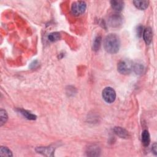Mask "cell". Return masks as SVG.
Listing matches in <instances>:
<instances>
[{
	"instance_id": "cell-1",
	"label": "cell",
	"mask_w": 157,
	"mask_h": 157,
	"mask_svg": "<svg viewBox=\"0 0 157 157\" xmlns=\"http://www.w3.org/2000/svg\"><path fill=\"white\" fill-rule=\"evenodd\" d=\"M120 47V40L119 37L115 34L107 35L104 40V47L105 50L112 54L118 52Z\"/></svg>"
},
{
	"instance_id": "cell-2",
	"label": "cell",
	"mask_w": 157,
	"mask_h": 157,
	"mask_svg": "<svg viewBox=\"0 0 157 157\" xmlns=\"http://www.w3.org/2000/svg\"><path fill=\"white\" fill-rule=\"evenodd\" d=\"M86 8V4L85 1L74 2L71 6V12L75 16H78L83 14Z\"/></svg>"
},
{
	"instance_id": "cell-3",
	"label": "cell",
	"mask_w": 157,
	"mask_h": 157,
	"mask_svg": "<svg viewBox=\"0 0 157 157\" xmlns=\"http://www.w3.org/2000/svg\"><path fill=\"white\" fill-rule=\"evenodd\" d=\"M102 96L104 100L107 103H112L114 102L116 98V93L115 90L111 87L105 88L102 93Z\"/></svg>"
},
{
	"instance_id": "cell-4",
	"label": "cell",
	"mask_w": 157,
	"mask_h": 157,
	"mask_svg": "<svg viewBox=\"0 0 157 157\" xmlns=\"http://www.w3.org/2000/svg\"><path fill=\"white\" fill-rule=\"evenodd\" d=\"M132 64L128 61L122 60L117 65L118 71L121 74H128L132 71Z\"/></svg>"
},
{
	"instance_id": "cell-5",
	"label": "cell",
	"mask_w": 157,
	"mask_h": 157,
	"mask_svg": "<svg viewBox=\"0 0 157 157\" xmlns=\"http://www.w3.org/2000/svg\"><path fill=\"white\" fill-rule=\"evenodd\" d=\"M108 23L112 27H119L123 23V17L119 14H113L109 17Z\"/></svg>"
},
{
	"instance_id": "cell-6",
	"label": "cell",
	"mask_w": 157,
	"mask_h": 157,
	"mask_svg": "<svg viewBox=\"0 0 157 157\" xmlns=\"http://www.w3.org/2000/svg\"><path fill=\"white\" fill-rule=\"evenodd\" d=\"M36 151L39 153H41L45 156H53L55 149L52 147H39L36 149Z\"/></svg>"
},
{
	"instance_id": "cell-7",
	"label": "cell",
	"mask_w": 157,
	"mask_h": 157,
	"mask_svg": "<svg viewBox=\"0 0 157 157\" xmlns=\"http://www.w3.org/2000/svg\"><path fill=\"white\" fill-rule=\"evenodd\" d=\"M142 34L144 41L147 45H149L153 39V32L151 28L150 27L146 28L145 29H144Z\"/></svg>"
},
{
	"instance_id": "cell-8",
	"label": "cell",
	"mask_w": 157,
	"mask_h": 157,
	"mask_svg": "<svg viewBox=\"0 0 157 157\" xmlns=\"http://www.w3.org/2000/svg\"><path fill=\"white\" fill-rule=\"evenodd\" d=\"M110 5L114 10L120 12L124 7V2L120 0H113L110 1Z\"/></svg>"
},
{
	"instance_id": "cell-9",
	"label": "cell",
	"mask_w": 157,
	"mask_h": 157,
	"mask_svg": "<svg viewBox=\"0 0 157 157\" xmlns=\"http://www.w3.org/2000/svg\"><path fill=\"white\" fill-rule=\"evenodd\" d=\"M86 153H87L88 156H99L100 149H99V147H98V146L91 145L88 148Z\"/></svg>"
},
{
	"instance_id": "cell-10",
	"label": "cell",
	"mask_w": 157,
	"mask_h": 157,
	"mask_svg": "<svg viewBox=\"0 0 157 157\" xmlns=\"http://www.w3.org/2000/svg\"><path fill=\"white\" fill-rule=\"evenodd\" d=\"M113 131L115 133L121 138H127L129 136L128 132L121 127H115Z\"/></svg>"
},
{
	"instance_id": "cell-11",
	"label": "cell",
	"mask_w": 157,
	"mask_h": 157,
	"mask_svg": "<svg viewBox=\"0 0 157 157\" xmlns=\"http://www.w3.org/2000/svg\"><path fill=\"white\" fill-rule=\"evenodd\" d=\"M134 6L140 10L146 9L149 4V1H133Z\"/></svg>"
},
{
	"instance_id": "cell-12",
	"label": "cell",
	"mask_w": 157,
	"mask_h": 157,
	"mask_svg": "<svg viewBox=\"0 0 157 157\" xmlns=\"http://www.w3.org/2000/svg\"><path fill=\"white\" fill-rule=\"evenodd\" d=\"M142 142L145 147H147L150 142V136L147 130H144L142 133Z\"/></svg>"
},
{
	"instance_id": "cell-13",
	"label": "cell",
	"mask_w": 157,
	"mask_h": 157,
	"mask_svg": "<svg viewBox=\"0 0 157 157\" xmlns=\"http://www.w3.org/2000/svg\"><path fill=\"white\" fill-rule=\"evenodd\" d=\"M101 40H102V39L100 36H98L94 38L93 43V50L94 51L96 52L99 50L101 44Z\"/></svg>"
},
{
	"instance_id": "cell-14",
	"label": "cell",
	"mask_w": 157,
	"mask_h": 157,
	"mask_svg": "<svg viewBox=\"0 0 157 157\" xmlns=\"http://www.w3.org/2000/svg\"><path fill=\"white\" fill-rule=\"evenodd\" d=\"M144 69V66L140 63H134L132 64V70H133L137 74H141L143 72Z\"/></svg>"
},
{
	"instance_id": "cell-15",
	"label": "cell",
	"mask_w": 157,
	"mask_h": 157,
	"mask_svg": "<svg viewBox=\"0 0 157 157\" xmlns=\"http://www.w3.org/2000/svg\"><path fill=\"white\" fill-rule=\"evenodd\" d=\"M8 119V116L6 111L4 109L0 110V126H2L6 123Z\"/></svg>"
},
{
	"instance_id": "cell-16",
	"label": "cell",
	"mask_w": 157,
	"mask_h": 157,
	"mask_svg": "<svg viewBox=\"0 0 157 157\" xmlns=\"http://www.w3.org/2000/svg\"><path fill=\"white\" fill-rule=\"evenodd\" d=\"M48 39L51 42H56L61 39V34L58 32H53L48 36Z\"/></svg>"
},
{
	"instance_id": "cell-17",
	"label": "cell",
	"mask_w": 157,
	"mask_h": 157,
	"mask_svg": "<svg viewBox=\"0 0 157 157\" xmlns=\"http://www.w3.org/2000/svg\"><path fill=\"white\" fill-rule=\"evenodd\" d=\"M0 155L1 156H12V153L7 147L2 146L0 148Z\"/></svg>"
},
{
	"instance_id": "cell-18",
	"label": "cell",
	"mask_w": 157,
	"mask_h": 157,
	"mask_svg": "<svg viewBox=\"0 0 157 157\" xmlns=\"http://www.w3.org/2000/svg\"><path fill=\"white\" fill-rule=\"evenodd\" d=\"M19 112L21 115H23L25 118H26L28 120H35L36 118V116L32 114L30 112H27L26 110H23V109H19Z\"/></svg>"
},
{
	"instance_id": "cell-19",
	"label": "cell",
	"mask_w": 157,
	"mask_h": 157,
	"mask_svg": "<svg viewBox=\"0 0 157 157\" xmlns=\"http://www.w3.org/2000/svg\"><path fill=\"white\" fill-rule=\"evenodd\" d=\"M143 31H144V29H143V26L142 25H139L137 27L136 34L138 37H141L142 34H143Z\"/></svg>"
},
{
	"instance_id": "cell-20",
	"label": "cell",
	"mask_w": 157,
	"mask_h": 157,
	"mask_svg": "<svg viewBox=\"0 0 157 157\" xmlns=\"http://www.w3.org/2000/svg\"><path fill=\"white\" fill-rule=\"evenodd\" d=\"M156 144L154 143L153 145H152V148H151V150L153 151V153L156 155Z\"/></svg>"
}]
</instances>
